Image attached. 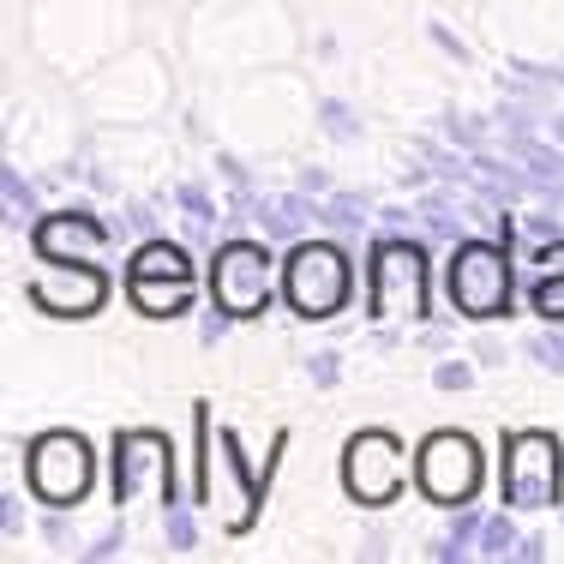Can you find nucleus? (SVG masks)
Wrapping results in <instances>:
<instances>
[{
  "label": "nucleus",
  "instance_id": "f257e3e1",
  "mask_svg": "<svg viewBox=\"0 0 564 564\" xmlns=\"http://www.w3.org/2000/svg\"><path fill=\"white\" fill-rule=\"evenodd\" d=\"M282 294L301 318H330L348 306V259L330 240H301L282 271Z\"/></svg>",
  "mask_w": 564,
  "mask_h": 564
},
{
  "label": "nucleus",
  "instance_id": "f03ea898",
  "mask_svg": "<svg viewBox=\"0 0 564 564\" xmlns=\"http://www.w3.org/2000/svg\"><path fill=\"white\" fill-rule=\"evenodd\" d=\"M372 318H426V276H433V264H426V252L414 247V240H379L372 247Z\"/></svg>",
  "mask_w": 564,
  "mask_h": 564
},
{
  "label": "nucleus",
  "instance_id": "7ed1b4c3",
  "mask_svg": "<svg viewBox=\"0 0 564 564\" xmlns=\"http://www.w3.org/2000/svg\"><path fill=\"white\" fill-rule=\"evenodd\" d=\"M24 475H31V492L43 505H78L90 492V475H97V451L78 433H43L24 451Z\"/></svg>",
  "mask_w": 564,
  "mask_h": 564
},
{
  "label": "nucleus",
  "instance_id": "20e7f679",
  "mask_svg": "<svg viewBox=\"0 0 564 564\" xmlns=\"http://www.w3.org/2000/svg\"><path fill=\"white\" fill-rule=\"evenodd\" d=\"M414 468H421V492L433 505H468L480 492V445L468 433H433L414 456Z\"/></svg>",
  "mask_w": 564,
  "mask_h": 564
},
{
  "label": "nucleus",
  "instance_id": "39448f33",
  "mask_svg": "<svg viewBox=\"0 0 564 564\" xmlns=\"http://www.w3.org/2000/svg\"><path fill=\"white\" fill-rule=\"evenodd\" d=\"M210 289H217V306L228 318H252L271 306V252L259 240H228L217 247V264H210Z\"/></svg>",
  "mask_w": 564,
  "mask_h": 564
},
{
  "label": "nucleus",
  "instance_id": "423d86ee",
  "mask_svg": "<svg viewBox=\"0 0 564 564\" xmlns=\"http://www.w3.org/2000/svg\"><path fill=\"white\" fill-rule=\"evenodd\" d=\"M451 301L463 306L468 318H499L510 306V259L492 240H475V247H456L451 259Z\"/></svg>",
  "mask_w": 564,
  "mask_h": 564
},
{
  "label": "nucleus",
  "instance_id": "0eeeda50",
  "mask_svg": "<svg viewBox=\"0 0 564 564\" xmlns=\"http://www.w3.org/2000/svg\"><path fill=\"white\" fill-rule=\"evenodd\" d=\"M558 499V445L546 433H517L505 445V505L541 510Z\"/></svg>",
  "mask_w": 564,
  "mask_h": 564
},
{
  "label": "nucleus",
  "instance_id": "6e6552de",
  "mask_svg": "<svg viewBox=\"0 0 564 564\" xmlns=\"http://www.w3.org/2000/svg\"><path fill=\"white\" fill-rule=\"evenodd\" d=\"M343 480L360 505H391L402 487V451L391 433H360L343 456Z\"/></svg>",
  "mask_w": 564,
  "mask_h": 564
},
{
  "label": "nucleus",
  "instance_id": "1a4fd4ad",
  "mask_svg": "<svg viewBox=\"0 0 564 564\" xmlns=\"http://www.w3.org/2000/svg\"><path fill=\"white\" fill-rule=\"evenodd\" d=\"M102 294H109V276H102L97 264H85V259H48V271L31 282V301L48 306V313H61V318L97 313Z\"/></svg>",
  "mask_w": 564,
  "mask_h": 564
},
{
  "label": "nucleus",
  "instance_id": "9d476101",
  "mask_svg": "<svg viewBox=\"0 0 564 564\" xmlns=\"http://www.w3.org/2000/svg\"><path fill=\"white\" fill-rule=\"evenodd\" d=\"M115 492L120 499H156V492H174L169 475V438L163 433H120L115 445Z\"/></svg>",
  "mask_w": 564,
  "mask_h": 564
},
{
  "label": "nucleus",
  "instance_id": "9b49d317",
  "mask_svg": "<svg viewBox=\"0 0 564 564\" xmlns=\"http://www.w3.org/2000/svg\"><path fill=\"white\" fill-rule=\"evenodd\" d=\"M102 240H115V235L97 217H85V210H61V217L36 223V252H43V259H85Z\"/></svg>",
  "mask_w": 564,
  "mask_h": 564
},
{
  "label": "nucleus",
  "instance_id": "f8f14e48",
  "mask_svg": "<svg viewBox=\"0 0 564 564\" xmlns=\"http://www.w3.org/2000/svg\"><path fill=\"white\" fill-rule=\"evenodd\" d=\"M127 294H132L139 313L169 318V313H186V306H193V276H127Z\"/></svg>",
  "mask_w": 564,
  "mask_h": 564
},
{
  "label": "nucleus",
  "instance_id": "ddd939ff",
  "mask_svg": "<svg viewBox=\"0 0 564 564\" xmlns=\"http://www.w3.org/2000/svg\"><path fill=\"white\" fill-rule=\"evenodd\" d=\"M127 276H193V259H186L174 240H144L127 259Z\"/></svg>",
  "mask_w": 564,
  "mask_h": 564
},
{
  "label": "nucleus",
  "instance_id": "4468645a",
  "mask_svg": "<svg viewBox=\"0 0 564 564\" xmlns=\"http://www.w3.org/2000/svg\"><path fill=\"white\" fill-rule=\"evenodd\" d=\"M259 223L271 228V235H301V223H306V205L301 198H271V205H259Z\"/></svg>",
  "mask_w": 564,
  "mask_h": 564
},
{
  "label": "nucleus",
  "instance_id": "2eb2a0df",
  "mask_svg": "<svg viewBox=\"0 0 564 564\" xmlns=\"http://www.w3.org/2000/svg\"><path fill=\"white\" fill-rule=\"evenodd\" d=\"M313 217L325 223V228H343V235H355V228L367 223V205H360V198H325Z\"/></svg>",
  "mask_w": 564,
  "mask_h": 564
},
{
  "label": "nucleus",
  "instance_id": "dca6fc26",
  "mask_svg": "<svg viewBox=\"0 0 564 564\" xmlns=\"http://www.w3.org/2000/svg\"><path fill=\"white\" fill-rule=\"evenodd\" d=\"M517 546H522V534H517V522H510V517H487V522H480V553L499 558V553H517Z\"/></svg>",
  "mask_w": 564,
  "mask_h": 564
},
{
  "label": "nucleus",
  "instance_id": "f3484780",
  "mask_svg": "<svg viewBox=\"0 0 564 564\" xmlns=\"http://www.w3.org/2000/svg\"><path fill=\"white\" fill-rule=\"evenodd\" d=\"M480 522L487 517H475V510H463V517L451 522V541L438 546V558H468V546H475V534H480Z\"/></svg>",
  "mask_w": 564,
  "mask_h": 564
},
{
  "label": "nucleus",
  "instance_id": "a211bd4d",
  "mask_svg": "<svg viewBox=\"0 0 564 564\" xmlns=\"http://www.w3.org/2000/svg\"><path fill=\"white\" fill-rule=\"evenodd\" d=\"M534 313H541V318H564V271L534 276Z\"/></svg>",
  "mask_w": 564,
  "mask_h": 564
},
{
  "label": "nucleus",
  "instance_id": "6ab92c4d",
  "mask_svg": "<svg viewBox=\"0 0 564 564\" xmlns=\"http://www.w3.org/2000/svg\"><path fill=\"white\" fill-rule=\"evenodd\" d=\"M181 210H186V223H193V235H205V228H210V198H205V186H181Z\"/></svg>",
  "mask_w": 564,
  "mask_h": 564
},
{
  "label": "nucleus",
  "instance_id": "aec40b11",
  "mask_svg": "<svg viewBox=\"0 0 564 564\" xmlns=\"http://www.w3.org/2000/svg\"><path fill=\"white\" fill-rule=\"evenodd\" d=\"M0 186H7V210H12V217H24V210H31V186H24V174L7 169V174H0Z\"/></svg>",
  "mask_w": 564,
  "mask_h": 564
},
{
  "label": "nucleus",
  "instance_id": "412c9836",
  "mask_svg": "<svg viewBox=\"0 0 564 564\" xmlns=\"http://www.w3.org/2000/svg\"><path fill=\"white\" fill-rule=\"evenodd\" d=\"M433 379H438V391H468V384H475V372H468L463 360H445V367H438Z\"/></svg>",
  "mask_w": 564,
  "mask_h": 564
},
{
  "label": "nucleus",
  "instance_id": "4be33fe9",
  "mask_svg": "<svg viewBox=\"0 0 564 564\" xmlns=\"http://www.w3.org/2000/svg\"><path fill=\"white\" fill-rule=\"evenodd\" d=\"M522 235H529V247H546V240H564V228L546 217H522Z\"/></svg>",
  "mask_w": 564,
  "mask_h": 564
},
{
  "label": "nucleus",
  "instance_id": "5701e85b",
  "mask_svg": "<svg viewBox=\"0 0 564 564\" xmlns=\"http://www.w3.org/2000/svg\"><path fill=\"white\" fill-rule=\"evenodd\" d=\"M193 541H198L193 517H186V510H174V517H169V546H193Z\"/></svg>",
  "mask_w": 564,
  "mask_h": 564
},
{
  "label": "nucleus",
  "instance_id": "b1692460",
  "mask_svg": "<svg viewBox=\"0 0 564 564\" xmlns=\"http://www.w3.org/2000/svg\"><path fill=\"white\" fill-rule=\"evenodd\" d=\"M318 115H325V127H330V132H355V115H348L343 102H325Z\"/></svg>",
  "mask_w": 564,
  "mask_h": 564
},
{
  "label": "nucleus",
  "instance_id": "393cba45",
  "mask_svg": "<svg viewBox=\"0 0 564 564\" xmlns=\"http://www.w3.org/2000/svg\"><path fill=\"white\" fill-rule=\"evenodd\" d=\"M337 372H343L337 355H313V379H318V384H337Z\"/></svg>",
  "mask_w": 564,
  "mask_h": 564
},
{
  "label": "nucleus",
  "instance_id": "a878e982",
  "mask_svg": "<svg viewBox=\"0 0 564 564\" xmlns=\"http://www.w3.org/2000/svg\"><path fill=\"white\" fill-rule=\"evenodd\" d=\"M0 529H19V499H12V492H0Z\"/></svg>",
  "mask_w": 564,
  "mask_h": 564
},
{
  "label": "nucleus",
  "instance_id": "bb28decb",
  "mask_svg": "<svg viewBox=\"0 0 564 564\" xmlns=\"http://www.w3.org/2000/svg\"><path fill=\"white\" fill-rule=\"evenodd\" d=\"M433 43H438V48H445V55H456V61H463V55H468V48H463V43H456V36H451V31H445V24H433Z\"/></svg>",
  "mask_w": 564,
  "mask_h": 564
},
{
  "label": "nucleus",
  "instance_id": "cd10ccee",
  "mask_svg": "<svg viewBox=\"0 0 564 564\" xmlns=\"http://www.w3.org/2000/svg\"><path fill=\"white\" fill-rule=\"evenodd\" d=\"M553 132H558V144H564V115H558V120H553Z\"/></svg>",
  "mask_w": 564,
  "mask_h": 564
},
{
  "label": "nucleus",
  "instance_id": "c85d7f7f",
  "mask_svg": "<svg viewBox=\"0 0 564 564\" xmlns=\"http://www.w3.org/2000/svg\"><path fill=\"white\" fill-rule=\"evenodd\" d=\"M558 78H564V73H558Z\"/></svg>",
  "mask_w": 564,
  "mask_h": 564
}]
</instances>
